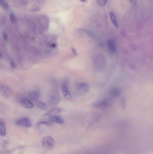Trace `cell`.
I'll return each mask as SVG.
<instances>
[{
	"label": "cell",
	"instance_id": "12",
	"mask_svg": "<svg viewBox=\"0 0 153 154\" xmlns=\"http://www.w3.org/2000/svg\"><path fill=\"white\" fill-rule=\"evenodd\" d=\"M49 119L52 122H55L56 123H59V124H63L64 122L63 117L62 116L57 114L50 116L49 117Z\"/></svg>",
	"mask_w": 153,
	"mask_h": 154
},
{
	"label": "cell",
	"instance_id": "26",
	"mask_svg": "<svg viewBox=\"0 0 153 154\" xmlns=\"http://www.w3.org/2000/svg\"><path fill=\"white\" fill-rule=\"evenodd\" d=\"M1 52H0V57H1Z\"/></svg>",
	"mask_w": 153,
	"mask_h": 154
},
{
	"label": "cell",
	"instance_id": "20",
	"mask_svg": "<svg viewBox=\"0 0 153 154\" xmlns=\"http://www.w3.org/2000/svg\"><path fill=\"white\" fill-rule=\"evenodd\" d=\"M108 0H98V5L101 7H103L106 5Z\"/></svg>",
	"mask_w": 153,
	"mask_h": 154
},
{
	"label": "cell",
	"instance_id": "25",
	"mask_svg": "<svg viewBox=\"0 0 153 154\" xmlns=\"http://www.w3.org/2000/svg\"><path fill=\"white\" fill-rule=\"evenodd\" d=\"M81 2H87V0H80Z\"/></svg>",
	"mask_w": 153,
	"mask_h": 154
},
{
	"label": "cell",
	"instance_id": "22",
	"mask_svg": "<svg viewBox=\"0 0 153 154\" xmlns=\"http://www.w3.org/2000/svg\"><path fill=\"white\" fill-rule=\"evenodd\" d=\"M3 38L4 39V40L5 41H6L8 39V36L7 34L6 33H4L3 34Z\"/></svg>",
	"mask_w": 153,
	"mask_h": 154
},
{
	"label": "cell",
	"instance_id": "1",
	"mask_svg": "<svg viewBox=\"0 0 153 154\" xmlns=\"http://www.w3.org/2000/svg\"><path fill=\"white\" fill-rule=\"evenodd\" d=\"M50 100L49 101V105L50 106H56L61 100V97L58 91L56 89H52L49 93Z\"/></svg>",
	"mask_w": 153,
	"mask_h": 154
},
{
	"label": "cell",
	"instance_id": "21",
	"mask_svg": "<svg viewBox=\"0 0 153 154\" xmlns=\"http://www.w3.org/2000/svg\"><path fill=\"white\" fill-rule=\"evenodd\" d=\"M10 21L12 22L15 21V16L13 13H10Z\"/></svg>",
	"mask_w": 153,
	"mask_h": 154
},
{
	"label": "cell",
	"instance_id": "18",
	"mask_svg": "<svg viewBox=\"0 0 153 154\" xmlns=\"http://www.w3.org/2000/svg\"><path fill=\"white\" fill-rule=\"evenodd\" d=\"M52 122L50 120V119L49 120H40L37 123V125H41V124H44V125H49L52 124Z\"/></svg>",
	"mask_w": 153,
	"mask_h": 154
},
{
	"label": "cell",
	"instance_id": "14",
	"mask_svg": "<svg viewBox=\"0 0 153 154\" xmlns=\"http://www.w3.org/2000/svg\"><path fill=\"white\" fill-rule=\"evenodd\" d=\"M76 34L78 36H80L81 37H90L91 36V34L88 31L84 30V29H79L77 30L76 32Z\"/></svg>",
	"mask_w": 153,
	"mask_h": 154
},
{
	"label": "cell",
	"instance_id": "5",
	"mask_svg": "<svg viewBox=\"0 0 153 154\" xmlns=\"http://www.w3.org/2000/svg\"><path fill=\"white\" fill-rule=\"evenodd\" d=\"M16 124L21 127H31L32 124V122L28 118L23 117L17 120Z\"/></svg>",
	"mask_w": 153,
	"mask_h": 154
},
{
	"label": "cell",
	"instance_id": "8",
	"mask_svg": "<svg viewBox=\"0 0 153 154\" xmlns=\"http://www.w3.org/2000/svg\"><path fill=\"white\" fill-rule=\"evenodd\" d=\"M110 95L114 98H119L121 96L122 92L120 89L117 87H113L110 89L109 91Z\"/></svg>",
	"mask_w": 153,
	"mask_h": 154
},
{
	"label": "cell",
	"instance_id": "19",
	"mask_svg": "<svg viewBox=\"0 0 153 154\" xmlns=\"http://www.w3.org/2000/svg\"><path fill=\"white\" fill-rule=\"evenodd\" d=\"M1 4L5 10H8L9 9V6L8 5V3L6 2L5 1L1 0Z\"/></svg>",
	"mask_w": 153,
	"mask_h": 154
},
{
	"label": "cell",
	"instance_id": "16",
	"mask_svg": "<svg viewBox=\"0 0 153 154\" xmlns=\"http://www.w3.org/2000/svg\"><path fill=\"white\" fill-rule=\"evenodd\" d=\"M110 16L111 17V21H112V22L113 23V25H114L116 28H119V24H118V23L117 22L116 18L115 17V14L112 12H111L110 13Z\"/></svg>",
	"mask_w": 153,
	"mask_h": 154
},
{
	"label": "cell",
	"instance_id": "9",
	"mask_svg": "<svg viewBox=\"0 0 153 154\" xmlns=\"http://www.w3.org/2000/svg\"><path fill=\"white\" fill-rule=\"evenodd\" d=\"M19 103L21 106L27 109H32L34 107V105L30 100L27 98L21 99Z\"/></svg>",
	"mask_w": 153,
	"mask_h": 154
},
{
	"label": "cell",
	"instance_id": "6",
	"mask_svg": "<svg viewBox=\"0 0 153 154\" xmlns=\"http://www.w3.org/2000/svg\"><path fill=\"white\" fill-rule=\"evenodd\" d=\"M12 91L9 87L0 84V94L6 97H9L12 95Z\"/></svg>",
	"mask_w": 153,
	"mask_h": 154
},
{
	"label": "cell",
	"instance_id": "4",
	"mask_svg": "<svg viewBox=\"0 0 153 154\" xmlns=\"http://www.w3.org/2000/svg\"><path fill=\"white\" fill-rule=\"evenodd\" d=\"M75 89L80 94H84L88 93L89 90V86L85 83H79L75 85Z\"/></svg>",
	"mask_w": 153,
	"mask_h": 154
},
{
	"label": "cell",
	"instance_id": "17",
	"mask_svg": "<svg viewBox=\"0 0 153 154\" xmlns=\"http://www.w3.org/2000/svg\"><path fill=\"white\" fill-rule=\"evenodd\" d=\"M36 105L39 108L42 110H46L48 109V106L46 104L41 101H37Z\"/></svg>",
	"mask_w": 153,
	"mask_h": 154
},
{
	"label": "cell",
	"instance_id": "3",
	"mask_svg": "<svg viewBox=\"0 0 153 154\" xmlns=\"http://www.w3.org/2000/svg\"><path fill=\"white\" fill-rule=\"evenodd\" d=\"M55 141L50 136H45L42 140L43 147L46 150H51L55 146Z\"/></svg>",
	"mask_w": 153,
	"mask_h": 154
},
{
	"label": "cell",
	"instance_id": "15",
	"mask_svg": "<svg viewBox=\"0 0 153 154\" xmlns=\"http://www.w3.org/2000/svg\"><path fill=\"white\" fill-rule=\"evenodd\" d=\"M6 134V129L5 124L2 120H0V135L5 136Z\"/></svg>",
	"mask_w": 153,
	"mask_h": 154
},
{
	"label": "cell",
	"instance_id": "2",
	"mask_svg": "<svg viewBox=\"0 0 153 154\" xmlns=\"http://www.w3.org/2000/svg\"><path fill=\"white\" fill-rule=\"evenodd\" d=\"M113 104V101L109 98H104L98 100L93 104V106L97 109H105L109 108Z\"/></svg>",
	"mask_w": 153,
	"mask_h": 154
},
{
	"label": "cell",
	"instance_id": "7",
	"mask_svg": "<svg viewBox=\"0 0 153 154\" xmlns=\"http://www.w3.org/2000/svg\"><path fill=\"white\" fill-rule=\"evenodd\" d=\"M62 91L65 98L68 100H70L71 99V95L68 86L66 82L63 83L62 86Z\"/></svg>",
	"mask_w": 153,
	"mask_h": 154
},
{
	"label": "cell",
	"instance_id": "23",
	"mask_svg": "<svg viewBox=\"0 0 153 154\" xmlns=\"http://www.w3.org/2000/svg\"><path fill=\"white\" fill-rule=\"evenodd\" d=\"M129 1L131 3L134 4V5L136 4V0H129Z\"/></svg>",
	"mask_w": 153,
	"mask_h": 154
},
{
	"label": "cell",
	"instance_id": "13",
	"mask_svg": "<svg viewBox=\"0 0 153 154\" xmlns=\"http://www.w3.org/2000/svg\"><path fill=\"white\" fill-rule=\"evenodd\" d=\"M29 96L30 98L33 100H38L40 95V93L38 91H30L29 92Z\"/></svg>",
	"mask_w": 153,
	"mask_h": 154
},
{
	"label": "cell",
	"instance_id": "11",
	"mask_svg": "<svg viewBox=\"0 0 153 154\" xmlns=\"http://www.w3.org/2000/svg\"><path fill=\"white\" fill-rule=\"evenodd\" d=\"M64 111V110L63 108L60 107H54L51 110H50V111H49L46 114H44V116L50 117V116L56 115L57 114L62 113Z\"/></svg>",
	"mask_w": 153,
	"mask_h": 154
},
{
	"label": "cell",
	"instance_id": "24",
	"mask_svg": "<svg viewBox=\"0 0 153 154\" xmlns=\"http://www.w3.org/2000/svg\"><path fill=\"white\" fill-rule=\"evenodd\" d=\"M11 65L12 67H15V64H14V63H13V62H11Z\"/></svg>",
	"mask_w": 153,
	"mask_h": 154
},
{
	"label": "cell",
	"instance_id": "10",
	"mask_svg": "<svg viewBox=\"0 0 153 154\" xmlns=\"http://www.w3.org/2000/svg\"><path fill=\"white\" fill-rule=\"evenodd\" d=\"M108 49L110 52L111 53H114L117 50L116 43L115 40L113 39H111L107 42Z\"/></svg>",
	"mask_w": 153,
	"mask_h": 154
}]
</instances>
